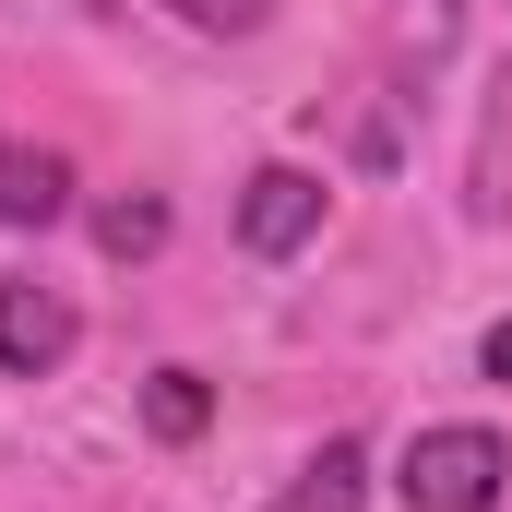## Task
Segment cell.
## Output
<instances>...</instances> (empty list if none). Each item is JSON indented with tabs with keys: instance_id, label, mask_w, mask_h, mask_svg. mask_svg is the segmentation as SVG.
<instances>
[{
	"instance_id": "cell-6",
	"label": "cell",
	"mask_w": 512,
	"mask_h": 512,
	"mask_svg": "<svg viewBox=\"0 0 512 512\" xmlns=\"http://www.w3.org/2000/svg\"><path fill=\"white\" fill-rule=\"evenodd\" d=\"M203 417H215V382L203 370H155L143 382V429L155 441H203Z\"/></svg>"
},
{
	"instance_id": "cell-9",
	"label": "cell",
	"mask_w": 512,
	"mask_h": 512,
	"mask_svg": "<svg viewBox=\"0 0 512 512\" xmlns=\"http://www.w3.org/2000/svg\"><path fill=\"white\" fill-rule=\"evenodd\" d=\"M489 382H512V322H501V334H489Z\"/></svg>"
},
{
	"instance_id": "cell-3",
	"label": "cell",
	"mask_w": 512,
	"mask_h": 512,
	"mask_svg": "<svg viewBox=\"0 0 512 512\" xmlns=\"http://www.w3.org/2000/svg\"><path fill=\"white\" fill-rule=\"evenodd\" d=\"M72 346H84V322H72L60 286H0V370L12 382H48Z\"/></svg>"
},
{
	"instance_id": "cell-8",
	"label": "cell",
	"mask_w": 512,
	"mask_h": 512,
	"mask_svg": "<svg viewBox=\"0 0 512 512\" xmlns=\"http://www.w3.org/2000/svg\"><path fill=\"white\" fill-rule=\"evenodd\" d=\"M179 24H203V36H262L274 24V0H167Z\"/></svg>"
},
{
	"instance_id": "cell-5",
	"label": "cell",
	"mask_w": 512,
	"mask_h": 512,
	"mask_svg": "<svg viewBox=\"0 0 512 512\" xmlns=\"http://www.w3.org/2000/svg\"><path fill=\"white\" fill-rule=\"evenodd\" d=\"M358 501H370V453H358V441H322V453L286 477V512H358Z\"/></svg>"
},
{
	"instance_id": "cell-7",
	"label": "cell",
	"mask_w": 512,
	"mask_h": 512,
	"mask_svg": "<svg viewBox=\"0 0 512 512\" xmlns=\"http://www.w3.org/2000/svg\"><path fill=\"white\" fill-rule=\"evenodd\" d=\"M96 239H108V251H120V262L167 251V203H143V191H131V203H108V215H96Z\"/></svg>"
},
{
	"instance_id": "cell-2",
	"label": "cell",
	"mask_w": 512,
	"mask_h": 512,
	"mask_svg": "<svg viewBox=\"0 0 512 512\" xmlns=\"http://www.w3.org/2000/svg\"><path fill=\"white\" fill-rule=\"evenodd\" d=\"M310 239H322V179L310 167H262L251 191H239V251L286 262V251H310Z\"/></svg>"
},
{
	"instance_id": "cell-4",
	"label": "cell",
	"mask_w": 512,
	"mask_h": 512,
	"mask_svg": "<svg viewBox=\"0 0 512 512\" xmlns=\"http://www.w3.org/2000/svg\"><path fill=\"white\" fill-rule=\"evenodd\" d=\"M72 203V167L48 143H0V227H60Z\"/></svg>"
},
{
	"instance_id": "cell-1",
	"label": "cell",
	"mask_w": 512,
	"mask_h": 512,
	"mask_svg": "<svg viewBox=\"0 0 512 512\" xmlns=\"http://www.w3.org/2000/svg\"><path fill=\"white\" fill-rule=\"evenodd\" d=\"M512 477V453L477 429V417H453V429H417L405 441V465H393V489H405V512H489Z\"/></svg>"
}]
</instances>
